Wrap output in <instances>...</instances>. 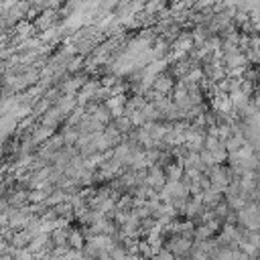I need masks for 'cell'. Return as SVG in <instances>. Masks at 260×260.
Listing matches in <instances>:
<instances>
[{
    "mask_svg": "<svg viewBox=\"0 0 260 260\" xmlns=\"http://www.w3.org/2000/svg\"><path fill=\"white\" fill-rule=\"evenodd\" d=\"M175 83H177V81H175L167 71H163L161 75H157V77L153 79L151 90H153V92H157V94H161V96H169V94L173 92Z\"/></svg>",
    "mask_w": 260,
    "mask_h": 260,
    "instance_id": "obj_1",
    "label": "cell"
},
{
    "mask_svg": "<svg viewBox=\"0 0 260 260\" xmlns=\"http://www.w3.org/2000/svg\"><path fill=\"white\" fill-rule=\"evenodd\" d=\"M163 173H165L167 181H181V177H183V167H181V163L173 161V163H169V165L163 167Z\"/></svg>",
    "mask_w": 260,
    "mask_h": 260,
    "instance_id": "obj_2",
    "label": "cell"
}]
</instances>
